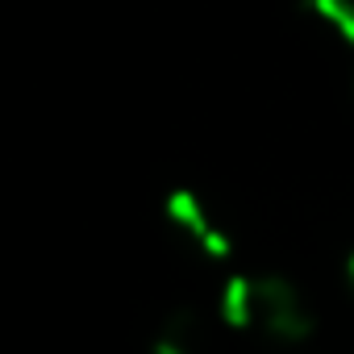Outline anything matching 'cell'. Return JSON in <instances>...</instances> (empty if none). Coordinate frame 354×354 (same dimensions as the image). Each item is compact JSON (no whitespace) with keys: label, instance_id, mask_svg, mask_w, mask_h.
Returning <instances> with one entry per match:
<instances>
[{"label":"cell","instance_id":"1","mask_svg":"<svg viewBox=\"0 0 354 354\" xmlns=\"http://www.w3.org/2000/svg\"><path fill=\"white\" fill-rule=\"evenodd\" d=\"M217 317L225 329L263 337L271 346H304L317 333L313 304L283 275L230 271L217 292Z\"/></svg>","mask_w":354,"mask_h":354},{"label":"cell","instance_id":"2","mask_svg":"<svg viewBox=\"0 0 354 354\" xmlns=\"http://www.w3.org/2000/svg\"><path fill=\"white\" fill-rule=\"evenodd\" d=\"M162 221L171 230V238L180 242L196 263H230L234 254V238L225 230V221L213 213V205L192 192V188H175L162 201Z\"/></svg>","mask_w":354,"mask_h":354},{"label":"cell","instance_id":"3","mask_svg":"<svg viewBox=\"0 0 354 354\" xmlns=\"http://www.w3.org/2000/svg\"><path fill=\"white\" fill-rule=\"evenodd\" d=\"M209 350V321L196 308H171L150 337V354H205Z\"/></svg>","mask_w":354,"mask_h":354},{"label":"cell","instance_id":"4","mask_svg":"<svg viewBox=\"0 0 354 354\" xmlns=\"http://www.w3.org/2000/svg\"><path fill=\"white\" fill-rule=\"evenodd\" d=\"M300 9L325 38L354 50V0H300Z\"/></svg>","mask_w":354,"mask_h":354},{"label":"cell","instance_id":"5","mask_svg":"<svg viewBox=\"0 0 354 354\" xmlns=\"http://www.w3.org/2000/svg\"><path fill=\"white\" fill-rule=\"evenodd\" d=\"M346 283H350V292H354V246H350V254H346Z\"/></svg>","mask_w":354,"mask_h":354}]
</instances>
